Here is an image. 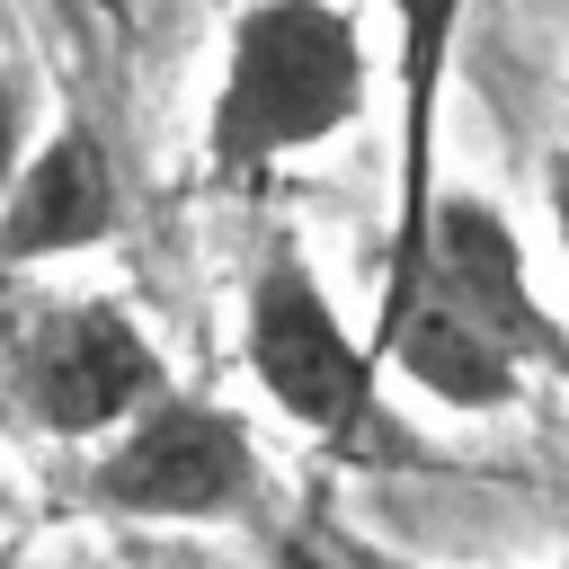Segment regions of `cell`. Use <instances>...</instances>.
<instances>
[{"instance_id":"obj_4","label":"cell","mask_w":569,"mask_h":569,"mask_svg":"<svg viewBox=\"0 0 569 569\" xmlns=\"http://www.w3.org/2000/svg\"><path fill=\"white\" fill-rule=\"evenodd\" d=\"M89 498L142 525H222L258 498V445L231 409L160 391L133 427L107 436V453L89 462Z\"/></svg>"},{"instance_id":"obj_5","label":"cell","mask_w":569,"mask_h":569,"mask_svg":"<svg viewBox=\"0 0 569 569\" xmlns=\"http://www.w3.org/2000/svg\"><path fill=\"white\" fill-rule=\"evenodd\" d=\"M116 231V160L98 142V124H62L27 151L9 204H0V284H18L44 258H80Z\"/></svg>"},{"instance_id":"obj_6","label":"cell","mask_w":569,"mask_h":569,"mask_svg":"<svg viewBox=\"0 0 569 569\" xmlns=\"http://www.w3.org/2000/svg\"><path fill=\"white\" fill-rule=\"evenodd\" d=\"M18 169H27V89L0 71V204H9Z\"/></svg>"},{"instance_id":"obj_9","label":"cell","mask_w":569,"mask_h":569,"mask_svg":"<svg viewBox=\"0 0 569 569\" xmlns=\"http://www.w3.org/2000/svg\"><path fill=\"white\" fill-rule=\"evenodd\" d=\"M0 569H18V560H0Z\"/></svg>"},{"instance_id":"obj_1","label":"cell","mask_w":569,"mask_h":569,"mask_svg":"<svg viewBox=\"0 0 569 569\" xmlns=\"http://www.w3.org/2000/svg\"><path fill=\"white\" fill-rule=\"evenodd\" d=\"M365 107V36L338 0H249L222 44V89L204 116V169L258 178L320 151Z\"/></svg>"},{"instance_id":"obj_3","label":"cell","mask_w":569,"mask_h":569,"mask_svg":"<svg viewBox=\"0 0 569 569\" xmlns=\"http://www.w3.org/2000/svg\"><path fill=\"white\" fill-rule=\"evenodd\" d=\"M169 391L160 347L98 293L36 302L0 329V400L44 436H116Z\"/></svg>"},{"instance_id":"obj_7","label":"cell","mask_w":569,"mask_h":569,"mask_svg":"<svg viewBox=\"0 0 569 569\" xmlns=\"http://www.w3.org/2000/svg\"><path fill=\"white\" fill-rule=\"evenodd\" d=\"M542 196H551V231H560V258H569V151L542 169Z\"/></svg>"},{"instance_id":"obj_8","label":"cell","mask_w":569,"mask_h":569,"mask_svg":"<svg viewBox=\"0 0 569 569\" xmlns=\"http://www.w3.org/2000/svg\"><path fill=\"white\" fill-rule=\"evenodd\" d=\"M373 569H409V560H373ZM551 569H569V560H551Z\"/></svg>"},{"instance_id":"obj_2","label":"cell","mask_w":569,"mask_h":569,"mask_svg":"<svg viewBox=\"0 0 569 569\" xmlns=\"http://www.w3.org/2000/svg\"><path fill=\"white\" fill-rule=\"evenodd\" d=\"M240 356L258 373V391L311 427L338 453H400L391 409H382V356L347 338L338 302L320 293V276L302 267L293 240H267L249 267V320H240Z\"/></svg>"}]
</instances>
